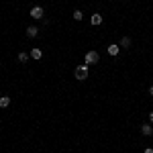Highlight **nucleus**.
Here are the masks:
<instances>
[{
  "instance_id": "obj_4",
  "label": "nucleus",
  "mask_w": 153,
  "mask_h": 153,
  "mask_svg": "<svg viewBox=\"0 0 153 153\" xmlns=\"http://www.w3.org/2000/svg\"><path fill=\"white\" fill-rule=\"evenodd\" d=\"M141 133L145 135V137H151L153 135V127L151 125H141Z\"/></svg>"
},
{
  "instance_id": "obj_5",
  "label": "nucleus",
  "mask_w": 153,
  "mask_h": 153,
  "mask_svg": "<svg viewBox=\"0 0 153 153\" xmlns=\"http://www.w3.org/2000/svg\"><path fill=\"white\" fill-rule=\"evenodd\" d=\"M118 51H120V45H108V55H118Z\"/></svg>"
},
{
  "instance_id": "obj_2",
  "label": "nucleus",
  "mask_w": 153,
  "mask_h": 153,
  "mask_svg": "<svg viewBox=\"0 0 153 153\" xmlns=\"http://www.w3.org/2000/svg\"><path fill=\"white\" fill-rule=\"evenodd\" d=\"M88 78V65H80V68H76V80H86Z\"/></svg>"
},
{
  "instance_id": "obj_8",
  "label": "nucleus",
  "mask_w": 153,
  "mask_h": 153,
  "mask_svg": "<svg viewBox=\"0 0 153 153\" xmlns=\"http://www.w3.org/2000/svg\"><path fill=\"white\" fill-rule=\"evenodd\" d=\"M8 104H10V98L8 96H0V108H6Z\"/></svg>"
},
{
  "instance_id": "obj_12",
  "label": "nucleus",
  "mask_w": 153,
  "mask_h": 153,
  "mask_svg": "<svg viewBox=\"0 0 153 153\" xmlns=\"http://www.w3.org/2000/svg\"><path fill=\"white\" fill-rule=\"evenodd\" d=\"M82 10H74V19H76V21H82Z\"/></svg>"
},
{
  "instance_id": "obj_3",
  "label": "nucleus",
  "mask_w": 153,
  "mask_h": 153,
  "mask_svg": "<svg viewBox=\"0 0 153 153\" xmlns=\"http://www.w3.org/2000/svg\"><path fill=\"white\" fill-rule=\"evenodd\" d=\"M31 16L33 19H43V8L41 6H33L31 8Z\"/></svg>"
},
{
  "instance_id": "obj_6",
  "label": "nucleus",
  "mask_w": 153,
  "mask_h": 153,
  "mask_svg": "<svg viewBox=\"0 0 153 153\" xmlns=\"http://www.w3.org/2000/svg\"><path fill=\"white\" fill-rule=\"evenodd\" d=\"M27 35H29L31 39H33V37H37V35H39V29H37V27H27Z\"/></svg>"
},
{
  "instance_id": "obj_14",
  "label": "nucleus",
  "mask_w": 153,
  "mask_h": 153,
  "mask_svg": "<svg viewBox=\"0 0 153 153\" xmlns=\"http://www.w3.org/2000/svg\"><path fill=\"white\" fill-rule=\"evenodd\" d=\"M149 123H151V125H153V112H151V114H149Z\"/></svg>"
},
{
  "instance_id": "obj_13",
  "label": "nucleus",
  "mask_w": 153,
  "mask_h": 153,
  "mask_svg": "<svg viewBox=\"0 0 153 153\" xmlns=\"http://www.w3.org/2000/svg\"><path fill=\"white\" fill-rule=\"evenodd\" d=\"M143 153H153V149H151V147H149V149H145V151H143Z\"/></svg>"
},
{
  "instance_id": "obj_15",
  "label": "nucleus",
  "mask_w": 153,
  "mask_h": 153,
  "mask_svg": "<svg viewBox=\"0 0 153 153\" xmlns=\"http://www.w3.org/2000/svg\"><path fill=\"white\" fill-rule=\"evenodd\" d=\"M149 94H151V96H153V86H151V88H149Z\"/></svg>"
},
{
  "instance_id": "obj_10",
  "label": "nucleus",
  "mask_w": 153,
  "mask_h": 153,
  "mask_svg": "<svg viewBox=\"0 0 153 153\" xmlns=\"http://www.w3.org/2000/svg\"><path fill=\"white\" fill-rule=\"evenodd\" d=\"M90 21H92V25H100V23H102V16H100V14H92Z\"/></svg>"
},
{
  "instance_id": "obj_9",
  "label": "nucleus",
  "mask_w": 153,
  "mask_h": 153,
  "mask_svg": "<svg viewBox=\"0 0 153 153\" xmlns=\"http://www.w3.org/2000/svg\"><path fill=\"white\" fill-rule=\"evenodd\" d=\"M120 47H125V49L131 47V39L129 37H123V39H120Z\"/></svg>"
},
{
  "instance_id": "obj_7",
  "label": "nucleus",
  "mask_w": 153,
  "mask_h": 153,
  "mask_svg": "<svg viewBox=\"0 0 153 153\" xmlns=\"http://www.w3.org/2000/svg\"><path fill=\"white\" fill-rule=\"evenodd\" d=\"M31 57H33V59H41V57H43V51H41L39 47H35L33 51H31Z\"/></svg>"
},
{
  "instance_id": "obj_11",
  "label": "nucleus",
  "mask_w": 153,
  "mask_h": 153,
  "mask_svg": "<svg viewBox=\"0 0 153 153\" xmlns=\"http://www.w3.org/2000/svg\"><path fill=\"white\" fill-rule=\"evenodd\" d=\"M19 61H29V55H27V53H25V51H21V53H19Z\"/></svg>"
},
{
  "instance_id": "obj_1",
  "label": "nucleus",
  "mask_w": 153,
  "mask_h": 153,
  "mask_svg": "<svg viewBox=\"0 0 153 153\" xmlns=\"http://www.w3.org/2000/svg\"><path fill=\"white\" fill-rule=\"evenodd\" d=\"M98 53L96 51H88L86 53V57H84V61H86V65H94V63H98Z\"/></svg>"
}]
</instances>
